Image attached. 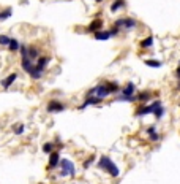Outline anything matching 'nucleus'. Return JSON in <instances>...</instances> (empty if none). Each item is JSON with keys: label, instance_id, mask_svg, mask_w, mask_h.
Returning a JSON list of instances; mask_svg holds the SVG:
<instances>
[{"label": "nucleus", "instance_id": "1", "mask_svg": "<svg viewBox=\"0 0 180 184\" xmlns=\"http://www.w3.org/2000/svg\"><path fill=\"white\" fill-rule=\"evenodd\" d=\"M98 168H101L103 172H107L112 178H117L120 175V168L112 162V159L107 156H101L100 157V160H98Z\"/></svg>", "mask_w": 180, "mask_h": 184}, {"label": "nucleus", "instance_id": "2", "mask_svg": "<svg viewBox=\"0 0 180 184\" xmlns=\"http://www.w3.org/2000/svg\"><path fill=\"white\" fill-rule=\"evenodd\" d=\"M119 100L120 102H134L136 100V86H134V83L128 81L125 86L122 87Z\"/></svg>", "mask_w": 180, "mask_h": 184}, {"label": "nucleus", "instance_id": "3", "mask_svg": "<svg viewBox=\"0 0 180 184\" xmlns=\"http://www.w3.org/2000/svg\"><path fill=\"white\" fill-rule=\"evenodd\" d=\"M60 165V176H74L76 170H74V164L70 160V159H60L59 162Z\"/></svg>", "mask_w": 180, "mask_h": 184}, {"label": "nucleus", "instance_id": "4", "mask_svg": "<svg viewBox=\"0 0 180 184\" xmlns=\"http://www.w3.org/2000/svg\"><path fill=\"white\" fill-rule=\"evenodd\" d=\"M161 105H163L161 100H155L152 105H149V107H145V105H139L137 110H136V116L139 117V116H144V114H150V113H153L157 108H160Z\"/></svg>", "mask_w": 180, "mask_h": 184}, {"label": "nucleus", "instance_id": "5", "mask_svg": "<svg viewBox=\"0 0 180 184\" xmlns=\"http://www.w3.org/2000/svg\"><path fill=\"white\" fill-rule=\"evenodd\" d=\"M115 27H122L125 30H133V29L137 27V22L133 18H122V19L115 21Z\"/></svg>", "mask_w": 180, "mask_h": 184}, {"label": "nucleus", "instance_id": "6", "mask_svg": "<svg viewBox=\"0 0 180 184\" xmlns=\"http://www.w3.org/2000/svg\"><path fill=\"white\" fill-rule=\"evenodd\" d=\"M49 60H51V57H49V56H40V57L33 62L35 70H36L38 73L43 75V73H44V70H46V67H48V64H49Z\"/></svg>", "mask_w": 180, "mask_h": 184}, {"label": "nucleus", "instance_id": "7", "mask_svg": "<svg viewBox=\"0 0 180 184\" xmlns=\"http://www.w3.org/2000/svg\"><path fill=\"white\" fill-rule=\"evenodd\" d=\"M65 110V105L59 100H51L48 105H46V111L48 113H60Z\"/></svg>", "mask_w": 180, "mask_h": 184}, {"label": "nucleus", "instance_id": "8", "mask_svg": "<svg viewBox=\"0 0 180 184\" xmlns=\"http://www.w3.org/2000/svg\"><path fill=\"white\" fill-rule=\"evenodd\" d=\"M59 162H60V152L59 151H52L49 154V164H48V170H54L59 167Z\"/></svg>", "mask_w": 180, "mask_h": 184}, {"label": "nucleus", "instance_id": "9", "mask_svg": "<svg viewBox=\"0 0 180 184\" xmlns=\"http://www.w3.org/2000/svg\"><path fill=\"white\" fill-rule=\"evenodd\" d=\"M16 80H18V73H10L6 78H3V80L0 81V86H2L3 89H10L13 84L16 83Z\"/></svg>", "mask_w": 180, "mask_h": 184}, {"label": "nucleus", "instance_id": "10", "mask_svg": "<svg viewBox=\"0 0 180 184\" xmlns=\"http://www.w3.org/2000/svg\"><path fill=\"white\" fill-rule=\"evenodd\" d=\"M40 48L38 46H35V45H30V46H27V56H29V59L32 60V62H35L38 57H40Z\"/></svg>", "mask_w": 180, "mask_h": 184}, {"label": "nucleus", "instance_id": "11", "mask_svg": "<svg viewBox=\"0 0 180 184\" xmlns=\"http://www.w3.org/2000/svg\"><path fill=\"white\" fill-rule=\"evenodd\" d=\"M101 27H103V21L98 18V19H95V21H92V24L87 27V32H98V30H101Z\"/></svg>", "mask_w": 180, "mask_h": 184}, {"label": "nucleus", "instance_id": "12", "mask_svg": "<svg viewBox=\"0 0 180 184\" xmlns=\"http://www.w3.org/2000/svg\"><path fill=\"white\" fill-rule=\"evenodd\" d=\"M111 38V32L109 30H98V32H95V40H98V42H106Z\"/></svg>", "mask_w": 180, "mask_h": 184}, {"label": "nucleus", "instance_id": "13", "mask_svg": "<svg viewBox=\"0 0 180 184\" xmlns=\"http://www.w3.org/2000/svg\"><path fill=\"white\" fill-rule=\"evenodd\" d=\"M101 102V99H98V97H95V95H92V97H87V100L84 102L79 107V110H84V108H87L89 105H95V103H100Z\"/></svg>", "mask_w": 180, "mask_h": 184}, {"label": "nucleus", "instance_id": "14", "mask_svg": "<svg viewBox=\"0 0 180 184\" xmlns=\"http://www.w3.org/2000/svg\"><path fill=\"white\" fill-rule=\"evenodd\" d=\"M19 46H21V43H19L18 38H10V43H8L6 48H8L11 52H18V51H19Z\"/></svg>", "mask_w": 180, "mask_h": 184}, {"label": "nucleus", "instance_id": "15", "mask_svg": "<svg viewBox=\"0 0 180 184\" xmlns=\"http://www.w3.org/2000/svg\"><path fill=\"white\" fill-rule=\"evenodd\" d=\"M125 7V0H114L112 2V5H111V11L112 13H117L120 8H123Z\"/></svg>", "mask_w": 180, "mask_h": 184}, {"label": "nucleus", "instance_id": "16", "mask_svg": "<svg viewBox=\"0 0 180 184\" xmlns=\"http://www.w3.org/2000/svg\"><path fill=\"white\" fill-rule=\"evenodd\" d=\"M11 16H13V10H11V8H5L3 11H0V22L10 19Z\"/></svg>", "mask_w": 180, "mask_h": 184}, {"label": "nucleus", "instance_id": "17", "mask_svg": "<svg viewBox=\"0 0 180 184\" xmlns=\"http://www.w3.org/2000/svg\"><path fill=\"white\" fill-rule=\"evenodd\" d=\"M150 97H152V94H150L149 90H142V92H139V94H137L136 100H139V102L142 103V102H147V100H150Z\"/></svg>", "mask_w": 180, "mask_h": 184}, {"label": "nucleus", "instance_id": "18", "mask_svg": "<svg viewBox=\"0 0 180 184\" xmlns=\"http://www.w3.org/2000/svg\"><path fill=\"white\" fill-rule=\"evenodd\" d=\"M145 65H149V67H152V68H160V67H163V62L161 60H155V59H147Z\"/></svg>", "mask_w": 180, "mask_h": 184}, {"label": "nucleus", "instance_id": "19", "mask_svg": "<svg viewBox=\"0 0 180 184\" xmlns=\"http://www.w3.org/2000/svg\"><path fill=\"white\" fill-rule=\"evenodd\" d=\"M152 45H153V37L149 35L147 38H144V40L141 42V48H150Z\"/></svg>", "mask_w": 180, "mask_h": 184}, {"label": "nucleus", "instance_id": "20", "mask_svg": "<svg viewBox=\"0 0 180 184\" xmlns=\"http://www.w3.org/2000/svg\"><path fill=\"white\" fill-rule=\"evenodd\" d=\"M25 130V125L24 124H16L15 127H13V132H15V135H22Z\"/></svg>", "mask_w": 180, "mask_h": 184}, {"label": "nucleus", "instance_id": "21", "mask_svg": "<svg viewBox=\"0 0 180 184\" xmlns=\"http://www.w3.org/2000/svg\"><path fill=\"white\" fill-rule=\"evenodd\" d=\"M10 38H11V37H8V35H5V33H0V46H8Z\"/></svg>", "mask_w": 180, "mask_h": 184}, {"label": "nucleus", "instance_id": "22", "mask_svg": "<svg viewBox=\"0 0 180 184\" xmlns=\"http://www.w3.org/2000/svg\"><path fill=\"white\" fill-rule=\"evenodd\" d=\"M52 149H54V143L48 141V143H44V144H43V152L51 154V152H52Z\"/></svg>", "mask_w": 180, "mask_h": 184}, {"label": "nucleus", "instance_id": "23", "mask_svg": "<svg viewBox=\"0 0 180 184\" xmlns=\"http://www.w3.org/2000/svg\"><path fill=\"white\" fill-rule=\"evenodd\" d=\"M153 114L157 116V119H160V117H163V114H164V108H163V105L160 108H157L155 111H153Z\"/></svg>", "mask_w": 180, "mask_h": 184}, {"label": "nucleus", "instance_id": "24", "mask_svg": "<svg viewBox=\"0 0 180 184\" xmlns=\"http://www.w3.org/2000/svg\"><path fill=\"white\" fill-rule=\"evenodd\" d=\"M149 138H150V141H158V140H161V137L158 135V132H155V134L149 135Z\"/></svg>", "mask_w": 180, "mask_h": 184}, {"label": "nucleus", "instance_id": "25", "mask_svg": "<svg viewBox=\"0 0 180 184\" xmlns=\"http://www.w3.org/2000/svg\"><path fill=\"white\" fill-rule=\"evenodd\" d=\"M109 32H111V37H115V35L119 33V27H115V25H114V27H112V29H111Z\"/></svg>", "mask_w": 180, "mask_h": 184}, {"label": "nucleus", "instance_id": "26", "mask_svg": "<svg viewBox=\"0 0 180 184\" xmlns=\"http://www.w3.org/2000/svg\"><path fill=\"white\" fill-rule=\"evenodd\" d=\"M145 132H147V135H152V134H155V132H157V129H155V127H149Z\"/></svg>", "mask_w": 180, "mask_h": 184}, {"label": "nucleus", "instance_id": "27", "mask_svg": "<svg viewBox=\"0 0 180 184\" xmlns=\"http://www.w3.org/2000/svg\"><path fill=\"white\" fill-rule=\"evenodd\" d=\"M92 162H93V157H90V159H89V160L86 162V165H84V167H86V168H89V165H90Z\"/></svg>", "mask_w": 180, "mask_h": 184}, {"label": "nucleus", "instance_id": "28", "mask_svg": "<svg viewBox=\"0 0 180 184\" xmlns=\"http://www.w3.org/2000/svg\"><path fill=\"white\" fill-rule=\"evenodd\" d=\"M175 75H177V78H178V80H180V65H178V68L175 70Z\"/></svg>", "mask_w": 180, "mask_h": 184}, {"label": "nucleus", "instance_id": "29", "mask_svg": "<svg viewBox=\"0 0 180 184\" xmlns=\"http://www.w3.org/2000/svg\"><path fill=\"white\" fill-rule=\"evenodd\" d=\"M178 87H180V80H178Z\"/></svg>", "mask_w": 180, "mask_h": 184}, {"label": "nucleus", "instance_id": "30", "mask_svg": "<svg viewBox=\"0 0 180 184\" xmlns=\"http://www.w3.org/2000/svg\"><path fill=\"white\" fill-rule=\"evenodd\" d=\"M96 2H101V0H96Z\"/></svg>", "mask_w": 180, "mask_h": 184}]
</instances>
